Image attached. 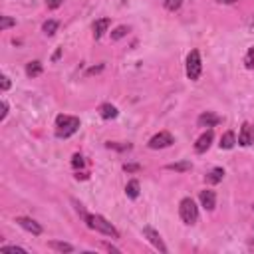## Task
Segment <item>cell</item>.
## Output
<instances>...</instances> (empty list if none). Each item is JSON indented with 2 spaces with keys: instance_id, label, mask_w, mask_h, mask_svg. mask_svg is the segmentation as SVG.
I'll return each instance as SVG.
<instances>
[{
  "instance_id": "cell-1",
  "label": "cell",
  "mask_w": 254,
  "mask_h": 254,
  "mask_svg": "<svg viewBox=\"0 0 254 254\" xmlns=\"http://www.w3.org/2000/svg\"><path fill=\"white\" fill-rule=\"evenodd\" d=\"M82 218H84V222L87 224V228L97 230V232H101V234H105V236H111V238H119V230H117L109 220H105L101 214H89V212H85Z\"/></svg>"
},
{
  "instance_id": "cell-2",
  "label": "cell",
  "mask_w": 254,
  "mask_h": 254,
  "mask_svg": "<svg viewBox=\"0 0 254 254\" xmlns=\"http://www.w3.org/2000/svg\"><path fill=\"white\" fill-rule=\"evenodd\" d=\"M80 129V117L76 115H58L56 117V137L68 139Z\"/></svg>"
},
{
  "instance_id": "cell-3",
  "label": "cell",
  "mask_w": 254,
  "mask_h": 254,
  "mask_svg": "<svg viewBox=\"0 0 254 254\" xmlns=\"http://www.w3.org/2000/svg\"><path fill=\"white\" fill-rule=\"evenodd\" d=\"M179 216L185 224H195L199 220V207L191 197H185L179 203Z\"/></svg>"
},
{
  "instance_id": "cell-4",
  "label": "cell",
  "mask_w": 254,
  "mask_h": 254,
  "mask_svg": "<svg viewBox=\"0 0 254 254\" xmlns=\"http://www.w3.org/2000/svg\"><path fill=\"white\" fill-rule=\"evenodd\" d=\"M187 78L191 82H197L201 78V72H203V62H201V52L199 50H191L189 56H187Z\"/></svg>"
},
{
  "instance_id": "cell-5",
  "label": "cell",
  "mask_w": 254,
  "mask_h": 254,
  "mask_svg": "<svg viewBox=\"0 0 254 254\" xmlns=\"http://www.w3.org/2000/svg\"><path fill=\"white\" fill-rule=\"evenodd\" d=\"M175 143V137L169 133V131H159L157 135H153L149 139V149H165V147H171Z\"/></svg>"
},
{
  "instance_id": "cell-6",
  "label": "cell",
  "mask_w": 254,
  "mask_h": 254,
  "mask_svg": "<svg viewBox=\"0 0 254 254\" xmlns=\"http://www.w3.org/2000/svg\"><path fill=\"white\" fill-rule=\"evenodd\" d=\"M143 234H145V238L159 250V252H163V254H167L169 252V248L165 246V242H163V238H161V234L155 230V228H151V226H145L143 228Z\"/></svg>"
},
{
  "instance_id": "cell-7",
  "label": "cell",
  "mask_w": 254,
  "mask_h": 254,
  "mask_svg": "<svg viewBox=\"0 0 254 254\" xmlns=\"http://www.w3.org/2000/svg\"><path fill=\"white\" fill-rule=\"evenodd\" d=\"M238 145H242V147H248V145H252L254 143V127L248 123V121H244L242 123V127H240V133H238V141H236Z\"/></svg>"
},
{
  "instance_id": "cell-8",
  "label": "cell",
  "mask_w": 254,
  "mask_h": 254,
  "mask_svg": "<svg viewBox=\"0 0 254 254\" xmlns=\"http://www.w3.org/2000/svg\"><path fill=\"white\" fill-rule=\"evenodd\" d=\"M220 121H222V119H220L216 113H212V111H203V113L197 117V125H199V127H205V129H207V127H209V129H212V127H216Z\"/></svg>"
},
{
  "instance_id": "cell-9",
  "label": "cell",
  "mask_w": 254,
  "mask_h": 254,
  "mask_svg": "<svg viewBox=\"0 0 254 254\" xmlns=\"http://www.w3.org/2000/svg\"><path fill=\"white\" fill-rule=\"evenodd\" d=\"M199 201H201V207L205 211H214V207H216V195H214V191H209V189L201 191L199 193Z\"/></svg>"
},
{
  "instance_id": "cell-10",
  "label": "cell",
  "mask_w": 254,
  "mask_h": 254,
  "mask_svg": "<svg viewBox=\"0 0 254 254\" xmlns=\"http://www.w3.org/2000/svg\"><path fill=\"white\" fill-rule=\"evenodd\" d=\"M16 222L24 228V230H28V232H32L34 236H40L42 234V226L34 220V218H28V216H18L16 218Z\"/></svg>"
},
{
  "instance_id": "cell-11",
  "label": "cell",
  "mask_w": 254,
  "mask_h": 254,
  "mask_svg": "<svg viewBox=\"0 0 254 254\" xmlns=\"http://www.w3.org/2000/svg\"><path fill=\"white\" fill-rule=\"evenodd\" d=\"M212 139H214V133H212V129H207L199 139H197V143H195V151L197 153H205L209 147H211V143H212Z\"/></svg>"
},
{
  "instance_id": "cell-12",
  "label": "cell",
  "mask_w": 254,
  "mask_h": 254,
  "mask_svg": "<svg viewBox=\"0 0 254 254\" xmlns=\"http://www.w3.org/2000/svg\"><path fill=\"white\" fill-rule=\"evenodd\" d=\"M109 24H111V20H109V18H99V20H95V22H93V38H95V40H99V38L107 32Z\"/></svg>"
},
{
  "instance_id": "cell-13",
  "label": "cell",
  "mask_w": 254,
  "mask_h": 254,
  "mask_svg": "<svg viewBox=\"0 0 254 254\" xmlns=\"http://www.w3.org/2000/svg\"><path fill=\"white\" fill-rule=\"evenodd\" d=\"M222 179H224V171H222L220 167H214L212 171H209V173L205 175V181H207L209 185H218Z\"/></svg>"
},
{
  "instance_id": "cell-14",
  "label": "cell",
  "mask_w": 254,
  "mask_h": 254,
  "mask_svg": "<svg viewBox=\"0 0 254 254\" xmlns=\"http://www.w3.org/2000/svg\"><path fill=\"white\" fill-rule=\"evenodd\" d=\"M99 115H101L103 119H115V117L119 115V111H117V107L111 105V103H101V105H99Z\"/></svg>"
},
{
  "instance_id": "cell-15",
  "label": "cell",
  "mask_w": 254,
  "mask_h": 254,
  "mask_svg": "<svg viewBox=\"0 0 254 254\" xmlns=\"http://www.w3.org/2000/svg\"><path fill=\"white\" fill-rule=\"evenodd\" d=\"M236 145V135H234V131H226L222 137H220V143H218V147L220 149H232Z\"/></svg>"
},
{
  "instance_id": "cell-16",
  "label": "cell",
  "mask_w": 254,
  "mask_h": 254,
  "mask_svg": "<svg viewBox=\"0 0 254 254\" xmlns=\"http://www.w3.org/2000/svg\"><path fill=\"white\" fill-rule=\"evenodd\" d=\"M167 171H175V173H187L193 169V163L191 161H179V163H169L165 167Z\"/></svg>"
},
{
  "instance_id": "cell-17",
  "label": "cell",
  "mask_w": 254,
  "mask_h": 254,
  "mask_svg": "<svg viewBox=\"0 0 254 254\" xmlns=\"http://www.w3.org/2000/svg\"><path fill=\"white\" fill-rule=\"evenodd\" d=\"M139 191L141 189H139V181L137 179H131L129 183L125 185V195L129 197V199H137L139 197Z\"/></svg>"
},
{
  "instance_id": "cell-18",
  "label": "cell",
  "mask_w": 254,
  "mask_h": 254,
  "mask_svg": "<svg viewBox=\"0 0 254 254\" xmlns=\"http://www.w3.org/2000/svg\"><path fill=\"white\" fill-rule=\"evenodd\" d=\"M48 248H52L56 252H74V246L68 244V242H62V240H50L48 242Z\"/></svg>"
},
{
  "instance_id": "cell-19",
  "label": "cell",
  "mask_w": 254,
  "mask_h": 254,
  "mask_svg": "<svg viewBox=\"0 0 254 254\" xmlns=\"http://www.w3.org/2000/svg\"><path fill=\"white\" fill-rule=\"evenodd\" d=\"M42 72H44V68H42V64H40L38 60H34V62H30V64L26 66V76H28V78H38Z\"/></svg>"
},
{
  "instance_id": "cell-20",
  "label": "cell",
  "mask_w": 254,
  "mask_h": 254,
  "mask_svg": "<svg viewBox=\"0 0 254 254\" xmlns=\"http://www.w3.org/2000/svg\"><path fill=\"white\" fill-rule=\"evenodd\" d=\"M58 26H60L58 20H46V22L42 24V32H44L46 36H54V34L58 32Z\"/></svg>"
},
{
  "instance_id": "cell-21",
  "label": "cell",
  "mask_w": 254,
  "mask_h": 254,
  "mask_svg": "<svg viewBox=\"0 0 254 254\" xmlns=\"http://www.w3.org/2000/svg\"><path fill=\"white\" fill-rule=\"evenodd\" d=\"M127 32H129V28H127V26H117V28L111 32V40H113V42H117V40L125 38V36H127Z\"/></svg>"
},
{
  "instance_id": "cell-22",
  "label": "cell",
  "mask_w": 254,
  "mask_h": 254,
  "mask_svg": "<svg viewBox=\"0 0 254 254\" xmlns=\"http://www.w3.org/2000/svg\"><path fill=\"white\" fill-rule=\"evenodd\" d=\"M12 26H16V20L14 18H10V16H0V30H8V28H12Z\"/></svg>"
},
{
  "instance_id": "cell-23",
  "label": "cell",
  "mask_w": 254,
  "mask_h": 254,
  "mask_svg": "<svg viewBox=\"0 0 254 254\" xmlns=\"http://www.w3.org/2000/svg\"><path fill=\"white\" fill-rule=\"evenodd\" d=\"M244 66H246L248 70H254V46L246 52V56H244Z\"/></svg>"
},
{
  "instance_id": "cell-24",
  "label": "cell",
  "mask_w": 254,
  "mask_h": 254,
  "mask_svg": "<svg viewBox=\"0 0 254 254\" xmlns=\"http://www.w3.org/2000/svg\"><path fill=\"white\" fill-rule=\"evenodd\" d=\"M181 4H183V0H165V8H167L169 12L179 10V8H181Z\"/></svg>"
},
{
  "instance_id": "cell-25",
  "label": "cell",
  "mask_w": 254,
  "mask_h": 254,
  "mask_svg": "<svg viewBox=\"0 0 254 254\" xmlns=\"http://www.w3.org/2000/svg\"><path fill=\"white\" fill-rule=\"evenodd\" d=\"M107 147L109 149H117V151H129L131 149V143H125V145H119V143H107Z\"/></svg>"
},
{
  "instance_id": "cell-26",
  "label": "cell",
  "mask_w": 254,
  "mask_h": 254,
  "mask_svg": "<svg viewBox=\"0 0 254 254\" xmlns=\"http://www.w3.org/2000/svg\"><path fill=\"white\" fill-rule=\"evenodd\" d=\"M84 165H85V161H84L82 155H74V157H72V167H74V169H82Z\"/></svg>"
},
{
  "instance_id": "cell-27",
  "label": "cell",
  "mask_w": 254,
  "mask_h": 254,
  "mask_svg": "<svg viewBox=\"0 0 254 254\" xmlns=\"http://www.w3.org/2000/svg\"><path fill=\"white\" fill-rule=\"evenodd\" d=\"M123 171H127V173H137V171H141V165H137V163H125V165H123Z\"/></svg>"
},
{
  "instance_id": "cell-28",
  "label": "cell",
  "mask_w": 254,
  "mask_h": 254,
  "mask_svg": "<svg viewBox=\"0 0 254 254\" xmlns=\"http://www.w3.org/2000/svg\"><path fill=\"white\" fill-rule=\"evenodd\" d=\"M64 4V0H46V6L50 8V10H56V8H60Z\"/></svg>"
},
{
  "instance_id": "cell-29",
  "label": "cell",
  "mask_w": 254,
  "mask_h": 254,
  "mask_svg": "<svg viewBox=\"0 0 254 254\" xmlns=\"http://www.w3.org/2000/svg\"><path fill=\"white\" fill-rule=\"evenodd\" d=\"M2 250H6V252H26V248H22V246H10V244H4L2 246Z\"/></svg>"
},
{
  "instance_id": "cell-30",
  "label": "cell",
  "mask_w": 254,
  "mask_h": 254,
  "mask_svg": "<svg viewBox=\"0 0 254 254\" xmlns=\"http://www.w3.org/2000/svg\"><path fill=\"white\" fill-rule=\"evenodd\" d=\"M6 115H8V103H6V101H2V113H0V121H4V119H6Z\"/></svg>"
},
{
  "instance_id": "cell-31",
  "label": "cell",
  "mask_w": 254,
  "mask_h": 254,
  "mask_svg": "<svg viewBox=\"0 0 254 254\" xmlns=\"http://www.w3.org/2000/svg\"><path fill=\"white\" fill-rule=\"evenodd\" d=\"M0 80H2V91H6V89L10 87V78H8V76H2Z\"/></svg>"
},
{
  "instance_id": "cell-32",
  "label": "cell",
  "mask_w": 254,
  "mask_h": 254,
  "mask_svg": "<svg viewBox=\"0 0 254 254\" xmlns=\"http://www.w3.org/2000/svg\"><path fill=\"white\" fill-rule=\"evenodd\" d=\"M103 248H105V250H109V252H115V254H119V252H121L119 248H115V246H111V244H103Z\"/></svg>"
},
{
  "instance_id": "cell-33",
  "label": "cell",
  "mask_w": 254,
  "mask_h": 254,
  "mask_svg": "<svg viewBox=\"0 0 254 254\" xmlns=\"http://www.w3.org/2000/svg\"><path fill=\"white\" fill-rule=\"evenodd\" d=\"M60 56H62V48H58V52L54 54V62H56V60H60Z\"/></svg>"
},
{
  "instance_id": "cell-34",
  "label": "cell",
  "mask_w": 254,
  "mask_h": 254,
  "mask_svg": "<svg viewBox=\"0 0 254 254\" xmlns=\"http://www.w3.org/2000/svg\"><path fill=\"white\" fill-rule=\"evenodd\" d=\"M76 179H78V181H80V179H87V175H85V173H78Z\"/></svg>"
},
{
  "instance_id": "cell-35",
  "label": "cell",
  "mask_w": 254,
  "mask_h": 254,
  "mask_svg": "<svg viewBox=\"0 0 254 254\" xmlns=\"http://www.w3.org/2000/svg\"><path fill=\"white\" fill-rule=\"evenodd\" d=\"M218 2H224V4H234L236 0H218Z\"/></svg>"
},
{
  "instance_id": "cell-36",
  "label": "cell",
  "mask_w": 254,
  "mask_h": 254,
  "mask_svg": "<svg viewBox=\"0 0 254 254\" xmlns=\"http://www.w3.org/2000/svg\"><path fill=\"white\" fill-rule=\"evenodd\" d=\"M252 209H254V207H252Z\"/></svg>"
}]
</instances>
